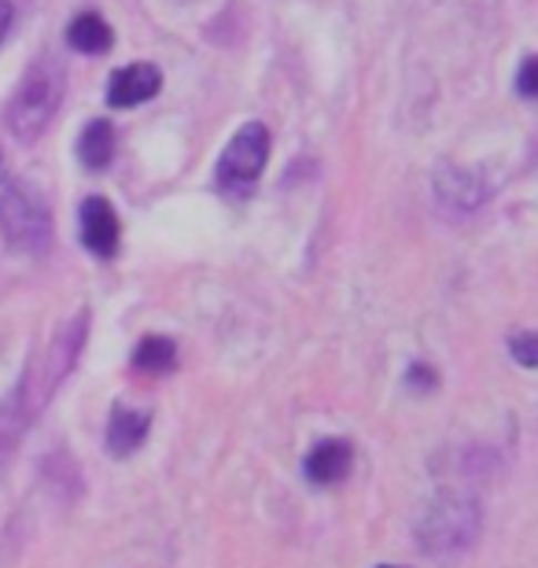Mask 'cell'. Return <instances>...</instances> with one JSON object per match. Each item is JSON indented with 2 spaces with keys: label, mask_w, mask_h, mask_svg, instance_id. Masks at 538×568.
<instances>
[{
  "label": "cell",
  "mask_w": 538,
  "mask_h": 568,
  "mask_svg": "<svg viewBox=\"0 0 538 568\" xmlns=\"http://www.w3.org/2000/svg\"><path fill=\"white\" fill-rule=\"evenodd\" d=\"M85 336H89V314L78 311L71 322H63L55 328L52 344L44 347L41 362L33 358L30 369L22 373L16 395L4 403L0 410V462L16 450V443L27 436V428L33 425V417H41L44 403L52 399L55 388L63 384V377H71L78 355L85 347Z\"/></svg>",
  "instance_id": "1"
},
{
  "label": "cell",
  "mask_w": 538,
  "mask_h": 568,
  "mask_svg": "<svg viewBox=\"0 0 538 568\" xmlns=\"http://www.w3.org/2000/svg\"><path fill=\"white\" fill-rule=\"evenodd\" d=\"M63 93H67V71L60 67V60H52V55L33 60L27 67V74L19 78L16 93L4 104V126L11 138L22 144L38 141L55 119V111H60Z\"/></svg>",
  "instance_id": "2"
},
{
  "label": "cell",
  "mask_w": 538,
  "mask_h": 568,
  "mask_svg": "<svg viewBox=\"0 0 538 568\" xmlns=\"http://www.w3.org/2000/svg\"><path fill=\"white\" fill-rule=\"evenodd\" d=\"M0 236L22 255H44L52 247V211L33 181L16 178L0 192Z\"/></svg>",
  "instance_id": "3"
},
{
  "label": "cell",
  "mask_w": 538,
  "mask_h": 568,
  "mask_svg": "<svg viewBox=\"0 0 538 568\" xmlns=\"http://www.w3.org/2000/svg\"><path fill=\"white\" fill-rule=\"evenodd\" d=\"M479 536V503L468 495H439L417 520V542L428 554H457Z\"/></svg>",
  "instance_id": "4"
},
{
  "label": "cell",
  "mask_w": 538,
  "mask_h": 568,
  "mask_svg": "<svg viewBox=\"0 0 538 568\" xmlns=\"http://www.w3.org/2000/svg\"><path fill=\"white\" fill-rule=\"evenodd\" d=\"M270 159V130L262 122H247L233 133V141L225 144L222 159L214 166V185L229 200L251 196V189L258 185L262 170Z\"/></svg>",
  "instance_id": "5"
},
{
  "label": "cell",
  "mask_w": 538,
  "mask_h": 568,
  "mask_svg": "<svg viewBox=\"0 0 538 568\" xmlns=\"http://www.w3.org/2000/svg\"><path fill=\"white\" fill-rule=\"evenodd\" d=\"M78 225H82V244L89 247V255L97 258H114L122 241V225L119 214L104 196H89L78 211Z\"/></svg>",
  "instance_id": "6"
},
{
  "label": "cell",
  "mask_w": 538,
  "mask_h": 568,
  "mask_svg": "<svg viewBox=\"0 0 538 568\" xmlns=\"http://www.w3.org/2000/svg\"><path fill=\"white\" fill-rule=\"evenodd\" d=\"M159 89H163V74H159L155 63H130V67H122V71L111 74L108 104L111 108L148 104L152 97H159Z\"/></svg>",
  "instance_id": "7"
},
{
  "label": "cell",
  "mask_w": 538,
  "mask_h": 568,
  "mask_svg": "<svg viewBox=\"0 0 538 568\" xmlns=\"http://www.w3.org/2000/svg\"><path fill=\"white\" fill-rule=\"evenodd\" d=\"M435 196H439L446 211L468 214L487 203V185H484V178L473 174V170L443 166L439 174H435Z\"/></svg>",
  "instance_id": "8"
},
{
  "label": "cell",
  "mask_w": 538,
  "mask_h": 568,
  "mask_svg": "<svg viewBox=\"0 0 538 568\" xmlns=\"http://www.w3.org/2000/svg\"><path fill=\"white\" fill-rule=\"evenodd\" d=\"M351 462H354V450L347 439H322L306 454L303 469H306V480L325 487V484H339L343 476L351 473Z\"/></svg>",
  "instance_id": "9"
},
{
  "label": "cell",
  "mask_w": 538,
  "mask_h": 568,
  "mask_svg": "<svg viewBox=\"0 0 538 568\" xmlns=\"http://www.w3.org/2000/svg\"><path fill=\"white\" fill-rule=\"evenodd\" d=\"M148 428H152V414L148 410L114 406L111 425H108V450L114 454V458H125V454H133L148 439Z\"/></svg>",
  "instance_id": "10"
},
{
  "label": "cell",
  "mask_w": 538,
  "mask_h": 568,
  "mask_svg": "<svg viewBox=\"0 0 538 568\" xmlns=\"http://www.w3.org/2000/svg\"><path fill=\"white\" fill-rule=\"evenodd\" d=\"M67 44L82 55H104L114 44V33L108 27V19H100L97 11H82V16L67 27Z\"/></svg>",
  "instance_id": "11"
},
{
  "label": "cell",
  "mask_w": 538,
  "mask_h": 568,
  "mask_svg": "<svg viewBox=\"0 0 538 568\" xmlns=\"http://www.w3.org/2000/svg\"><path fill=\"white\" fill-rule=\"evenodd\" d=\"M78 159L85 170H104L114 159V126L108 119H93L78 138Z\"/></svg>",
  "instance_id": "12"
},
{
  "label": "cell",
  "mask_w": 538,
  "mask_h": 568,
  "mask_svg": "<svg viewBox=\"0 0 538 568\" xmlns=\"http://www.w3.org/2000/svg\"><path fill=\"white\" fill-rule=\"evenodd\" d=\"M177 366V344L170 336H144L133 351V369L141 373H170Z\"/></svg>",
  "instance_id": "13"
},
{
  "label": "cell",
  "mask_w": 538,
  "mask_h": 568,
  "mask_svg": "<svg viewBox=\"0 0 538 568\" xmlns=\"http://www.w3.org/2000/svg\"><path fill=\"white\" fill-rule=\"evenodd\" d=\"M509 351L517 355V362L524 369H535V362H538V355H535V333H524V336H517L509 344Z\"/></svg>",
  "instance_id": "14"
},
{
  "label": "cell",
  "mask_w": 538,
  "mask_h": 568,
  "mask_svg": "<svg viewBox=\"0 0 538 568\" xmlns=\"http://www.w3.org/2000/svg\"><path fill=\"white\" fill-rule=\"evenodd\" d=\"M517 89H520V97H524V100H531V97H535V55H524L520 74H517Z\"/></svg>",
  "instance_id": "15"
},
{
  "label": "cell",
  "mask_w": 538,
  "mask_h": 568,
  "mask_svg": "<svg viewBox=\"0 0 538 568\" xmlns=\"http://www.w3.org/2000/svg\"><path fill=\"white\" fill-rule=\"evenodd\" d=\"M11 19H16V8H11V0H0V44H4V38H8Z\"/></svg>",
  "instance_id": "16"
},
{
  "label": "cell",
  "mask_w": 538,
  "mask_h": 568,
  "mask_svg": "<svg viewBox=\"0 0 538 568\" xmlns=\"http://www.w3.org/2000/svg\"><path fill=\"white\" fill-rule=\"evenodd\" d=\"M0 178H4V155H0Z\"/></svg>",
  "instance_id": "17"
},
{
  "label": "cell",
  "mask_w": 538,
  "mask_h": 568,
  "mask_svg": "<svg viewBox=\"0 0 538 568\" xmlns=\"http://www.w3.org/2000/svg\"><path fill=\"white\" fill-rule=\"evenodd\" d=\"M380 568H395V565H380Z\"/></svg>",
  "instance_id": "18"
}]
</instances>
